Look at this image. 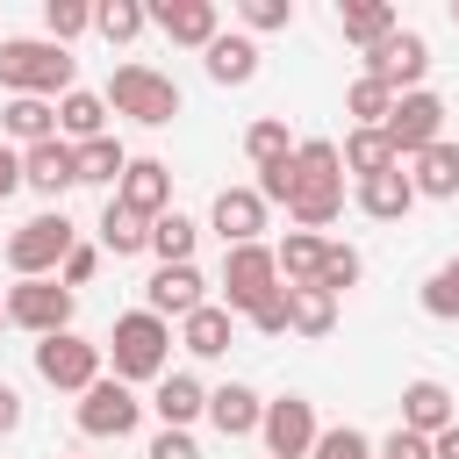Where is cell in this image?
<instances>
[{
  "label": "cell",
  "instance_id": "6da1fadb",
  "mask_svg": "<svg viewBox=\"0 0 459 459\" xmlns=\"http://www.w3.org/2000/svg\"><path fill=\"white\" fill-rule=\"evenodd\" d=\"M294 230H323L344 215V151L330 136L294 143V201H287Z\"/></svg>",
  "mask_w": 459,
  "mask_h": 459
},
{
  "label": "cell",
  "instance_id": "7a4b0ae2",
  "mask_svg": "<svg viewBox=\"0 0 459 459\" xmlns=\"http://www.w3.org/2000/svg\"><path fill=\"white\" fill-rule=\"evenodd\" d=\"M108 359H115V380H165L172 366V323L165 316H151V308H129V316H115V330H108V344H100Z\"/></svg>",
  "mask_w": 459,
  "mask_h": 459
},
{
  "label": "cell",
  "instance_id": "3957f363",
  "mask_svg": "<svg viewBox=\"0 0 459 459\" xmlns=\"http://www.w3.org/2000/svg\"><path fill=\"white\" fill-rule=\"evenodd\" d=\"M72 50L50 43V36H7L0 43V86L7 93H36V100H57L72 93Z\"/></svg>",
  "mask_w": 459,
  "mask_h": 459
},
{
  "label": "cell",
  "instance_id": "277c9868",
  "mask_svg": "<svg viewBox=\"0 0 459 459\" xmlns=\"http://www.w3.org/2000/svg\"><path fill=\"white\" fill-rule=\"evenodd\" d=\"M72 244H79L72 215H65V208H43V215H29V222L7 237V265H14L22 280H57V265L72 258Z\"/></svg>",
  "mask_w": 459,
  "mask_h": 459
},
{
  "label": "cell",
  "instance_id": "5b68a950",
  "mask_svg": "<svg viewBox=\"0 0 459 459\" xmlns=\"http://www.w3.org/2000/svg\"><path fill=\"white\" fill-rule=\"evenodd\" d=\"M108 108L129 115V122H143V129H165V122L179 115V86H172L165 72H151V65H115Z\"/></svg>",
  "mask_w": 459,
  "mask_h": 459
},
{
  "label": "cell",
  "instance_id": "8992f818",
  "mask_svg": "<svg viewBox=\"0 0 459 459\" xmlns=\"http://www.w3.org/2000/svg\"><path fill=\"white\" fill-rule=\"evenodd\" d=\"M280 294V251L273 244H237L222 251V308L230 316H251L258 301Z\"/></svg>",
  "mask_w": 459,
  "mask_h": 459
},
{
  "label": "cell",
  "instance_id": "52a82bcc",
  "mask_svg": "<svg viewBox=\"0 0 459 459\" xmlns=\"http://www.w3.org/2000/svg\"><path fill=\"white\" fill-rule=\"evenodd\" d=\"M100 344L93 337H79V330H57V337H36V373L50 380V387H65V394H86L93 380H100Z\"/></svg>",
  "mask_w": 459,
  "mask_h": 459
},
{
  "label": "cell",
  "instance_id": "ba28073f",
  "mask_svg": "<svg viewBox=\"0 0 459 459\" xmlns=\"http://www.w3.org/2000/svg\"><path fill=\"white\" fill-rule=\"evenodd\" d=\"M380 129H387L394 158H423L430 143H445V100H437L430 86H416V93H394V115H387Z\"/></svg>",
  "mask_w": 459,
  "mask_h": 459
},
{
  "label": "cell",
  "instance_id": "9c48e42d",
  "mask_svg": "<svg viewBox=\"0 0 459 459\" xmlns=\"http://www.w3.org/2000/svg\"><path fill=\"white\" fill-rule=\"evenodd\" d=\"M7 323H22L29 337L72 330V287L65 280H14L7 287Z\"/></svg>",
  "mask_w": 459,
  "mask_h": 459
},
{
  "label": "cell",
  "instance_id": "30bf717a",
  "mask_svg": "<svg viewBox=\"0 0 459 459\" xmlns=\"http://www.w3.org/2000/svg\"><path fill=\"white\" fill-rule=\"evenodd\" d=\"M136 423H143V402H136L129 380L100 373V380L79 394V430H86V437H129Z\"/></svg>",
  "mask_w": 459,
  "mask_h": 459
},
{
  "label": "cell",
  "instance_id": "8fae6325",
  "mask_svg": "<svg viewBox=\"0 0 459 459\" xmlns=\"http://www.w3.org/2000/svg\"><path fill=\"white\" fill-rule=\"evenodd\" d=\"M423 72H430V43H423L416 29H394L387 43L366 50V79H380V86H394V93H416Z\"/></svg>",
  "mask_w": 459,
  "mask_h": 459
},
{
  "label": "cell",
  "instance_id": "7c38bea8",
  "mask_svg": "<svg viewBox=\"0 0 459 459\" xmlns=\"http://www.w3.org/2000/svg\"><path fill=\"white\" fill-rule=\"evenodd\" d=\"M258 437H265V452L273 459H308L316 452V402H301V394H280V402H265V423H258Z\"/></svg>",
  "mask_w": 459,
  "mask_h": 459
},
{
  "label": "cell",
  "instance_id": "4fadbf2b",
  "mask_svg": "<svg viewBox=\"0 0 459 459\" xmlns=\"http://www.w3.org/2000/svg\"><path fill=\"white\" fill-rule=\"evenodd\" d=\"M208 222H215L222 251L258 244V230H265V194H258V186H222V194H215V208H208Z\"/></svg>",
  "mask_w": 459,
  "mask_h": 459
},
{
  "label": "cell",
  "instance_id": "5bb4252c",
  "mask_svg": "<svg viewBox=\"0 0 459 459\" xmlns=\"http://www.w3.org/2000/svg\"><path fill=\"white\" fill-rule=\"evenodd\" d=\"M143 308H151V316H165V323H172V316L186 323L194 308H208V280H201L194 265H158V273H151V287H143Z\"/></svg>",
  "mask_w": 459,
  "mask_h": 459
},
{
  "label": "cell",
  "instance_id": "9a60e30c",
  "mask_svg": "<svg viewBox=\"0 0 459 459\" xmlns=\"http://www.w3.org/2000/svg\"><path fill=\"white\" fill-rule=\"evenodd\" d=\"M115 201H122V208H136L143 222H158V215L172 208V165H165V158H129V172H122Z\"/></svg>",
  "mask_w": 459,
  "mask_h": 459
},
{
  "label": "cell",
  "instance_id": "2e32d148",
  "mask_svg": "<svg viewBox=\"0 0 459 459\" xmlns=\"http://www.w3.org/2000/svg\"><path fill=\"white\" fill-rule=\"evenodd\" d=\"M151 22H158L172 43H186V50H208V43L222 36L215 0H158V7H151Z\"/></svg>",
  "mask_w": 459,
  "mask_h": 459
},
{
  "label": "cell",
  "instance_id": "e0dca14e",
  "mask_svg": "<svg viewBox=\"0 0 459 459\" xmlns=\"http://www.w3.org/2000/svg\"><path fill=\"white\" fill-rule=\"evenodd\" d=\"M22 186H36L43 201H57L65 186H79V151H72L65 136H50V143L22 151Z\"/></svg>",
  "mask_w": 459,
  "mask_h": 459
},
{
  "label": "cell",
  "instance_id": "ac0fdd59",
  "mask_svg": "<svg viewBox=\"0 0 459 459\" xmlns=\"http://www.w3.org/2000/svg\"><path fill=\"white\" fill-rule=\"evenodd\" d=\"M452 423H459V409H452V387H445V380H409V387H402V430L445 437Z\"/></svg>",
  "mask_w": 459,
  "mask_h": 459
},
{
  "label": "cell",
  "instance_id": "d6986e66",
  "mask_svg": "<svg viewBox=\"0 0 459 459\" xmlns=\"http://www.w3.org/2000/svg\"><path fill=\"white\" fill-rule=\"evenodd\" d=\"M208 423H215L222 437H251V430L265 423V402H258L244 380H222V387H208Z\"/></svg>",
  "mask_w": 459,
  "mask_h": 459
},
{
  "label": "cell",
  "instance_id": "ffe728a7",
  "mask_svg": "<svg viewBox=\"0 0 459 459\" xmlns=\"http://www.w3.org/2000/svg\"><path fill=\"white\" fill-rule=\"evenodd\" d=\"M0 129H7L22 151L50 143V136H57V100H36V93H7V108H0Z\"/></svg>",
  "mask_w": 459,
  "mask_h": 459
},
{
  "label": "cell",
  "instance_id": "44dd1931",
  "mask_svg": "<svg viewBox=\"0 0 459 459\" xmlns=\"http://www.w3.org/2000/svg\"><path fill=\"white\" fill-rule=\"evenodd\" d=\"M57 136L79 151V143H93V136H108V93H86V86H72L65 100H57Z\"/></svg>",
  "mask_w": 459,
  "mask_h": 459
},
{
  "label": "cell",
  "instance_id": "7402d4cb",
  "mask_svg": "<svg viewBox=\"0 0 459 459\" xmlns=\"http://www.w3.org/2000/svg\"><path fill=\"white\" fill-rule=\"evenodd\" d=\"M359 208L373 215V222H402L409 208H416V179L394 165V172H373V179H359Z\"/></svg>",
  "mask_w": 459,
  "mask_h": 459
},
{
  "label": "cell",
  "instance_id": "603a6c76",
  "mask_svg": "<svg viewBox=\"0 0 459 459\" xmlns=\"http://www.w3.org/2000/svg\"><path fill=\"white\" fill-rule=\"evenodd\" d=\"M151 409H158V423H165V430H186L194 416H208V387H201L194 373H165V380H158V394H151Z\"/></svg>",
  "mask_w": 459,
  "mask_h": 459
},
{
  "label": "cell",
  "instance_id": "cb8c5ba5",
  "mask_svg": "<svg viewBox=\"0 0 459 459\" xmlns=\"http://www.w3.org/2000/svg\"><path fill=\"white\" fill-rule=\"evenodd\" d=\"M409 179H416V201H452L459 194V143H430L423 158H409Z\"/></svg>",
  "mask_w": 459,
  "mask_h": 459
},
{
  "label": "cell",
  "instance_id": "d4e9b609",
  "mask_svg": "<svg viewBox=\"0 0 459 459\" xmlns=\"http://www.w3.org/2000/svg\"><path fill=\"white\" fill-rule=\"evenodd\" d=\"M201 65H208L215 86H251V79H258V43H251V36H215V43L201 50Z\"/></svg>",
  "mask_w": 459,
  "mask_h": 459
},
{
  "label": "cell",
  "instance_id": "484cf974",
  "mask_svg": "<svg viewBox=\"0 0 459 459\" xmlns=\"http://www.w3.org/2000/svg\"><path fill=\"white\" fill-rule=\"evenodd\" d=\"M337 29H344V43L373 50V43H387L402 22H394V7H387V0H344V7H337Z\"/></svg>",
  "mask_w": 459,
  "mask_h": 459
},
{
  "label": "cell",
  "instance_id": "4316f807",
  "mask_svg": "<svg viewBox=\"0 0 459 459\" xmlns=\"http://www.w3.org/2000/svg\"><path fill=\"white\" fill-rule=\"evenodd\" d=\"M287 330L294 337H330L337 330V294L330 287H287Z\"/></svg>",
  "mask_w": 459,
  "mask_h": 459
},
{
  "label": "cell",
  "instance_id": "83f0119b",
  "mask_svg": "<svg viewBox=\"0 0 459 459\" xmlns=\"http://www.w3.org/2000/svg\"><path fill=\"white\" fill-rule=\"evenodd\" d=\"M100 251H115V258H136V251H151V222H143L136 208H122L115 194H108V208H100Z\"/></svg>",
  "mask_w": 459,
  "mask_h": 459
},
{
  "label": "cell",
  "instance_id": "f1b7e54d",
  "mask_svg": "<svg viewBox=\"0 0 459 459\" xmlns=\"http://www.w3.org/2000/svg\"><path fill=\"white\" fill-rule=\"evenodd\" d=\"M323 251H330V237H316V230H287V237H280V280H287V287H316Z\"/></svg>",
  "mask_w": 459,
  "mask_h": 459
},
{
  "label": "cell",
  "instance_id": "f546056e",
  "mask_svg": "<svg viewBox=\"0 0 459 459\" xmlns=\"http://www.w3.org/2000/svg\"><path fill=\"white\" fill-rule=\"evenodd\" d=\"M194 244H201V222H194V215L165 208V215L151 222V251H158V265H194Z\"/></svg>",
  "mask_w": 459,
  "mask_h": 459
},
{
  "label": "cell",
  "instance_id": "4dcf8cb0",
  "mask_svg": "<svg viewBox=\"0 0 459 459\" xmlns=\"http://www.w3.org/2000/svg\"><path fill=\"white\" fill-rule=\"evenodd\" d=\"M179 344H186L194 359H222V351H230V308H222V301L194 308V316L179 323Z\"/></svg>",
  "mask_w": 459,
  "mask_h": 459
},
{
  "label": "cell",
  "instance_id": "1f68e13d",
  "mask_svg": "<svg viewBox=\"0 0 459 459\" xmlns=\"http://www.w3.org/2000/svg\"><path fill=\"white\" fill-rule=\"evenodd\" d=\"M394 165H402V158H394L387 129H351V136H344V172L373 179V172H394Z\"/></svg>",
  "mask_w": 459,
  "mask_h": 459
},
{
  "label": "cell",
  "instance_id": "d6a6232c",
  "mask_svg": "<svg viewBox=\"0 0 459 459\" xmlns=\"http://www.w3.org/2000/svg\"><path fill=\"white\" fill-rule=\"evenodd\" d=\"M122 172H129V151L115 136L79 143V186H122Z\"/></svg>",
  "mask_w": 459,
  "mask_h": 459
},
{
  "label": "cell",
  "instance_id": "836d02e7",
  "mask_svg": "<svg viewBox=\"0 0 459 459\" xmlns=\"http://www.w3.org/2000/svg\"><path fill=\"white\" fill-rule=\"evenodd\" d=\"M344 115H351L359 129H380V122L394 115V86H380V79H366V72H359V79L344 86Z\"/></svg>",
  "mask_w": 459,
  "mask_h": 459
},
{
  "label": "cell",
  "instance_id": "e575fe53",
  "mask_svg": "<svg viewBox=\"0 0 459 459\" xmlns=\"http://www.w3.org/2000/svg\"><path fill=\"white\" fill-rule=\"evenodd\" d=\"M244 158L265 172V165H280V158H294V136H287V122L280 115H258L251 129H244Z\"/></svg>",
  "mask_w": 459,
  "mask_h": 459
},
{
  "label": "cell",
  "instance_id": "d590c367",
  "mask_svg": "<svg viewBox=\"0 0 459 459\" xmlns=\"http://www.w3.org/2000/svg\"><path fill=\"white\" fill-rule=\"evenodd\" d=\"M93 29H100L108 43H136V36L151 29V7H136V0H108V7H93Z\"/></svg>",
  "mask_w": 459,
  "mask_h": 459
},
{
  "label": "cell",
  "instance_id": "8d00e7d4",
  "mask_svg": "<svg viewBox=\"0 0 459 459\" xmlns=\"http://www.w3.org/2000/svg\"><path fill=\"white\" fill-rule=\"evenodd\" d=\"M423 316H437V323H459V258H445V265L423 280Z\"/></svg>",
  "mask_w": 459,
  "mask_h": 459
},
{
  "label": "cell",
  "instance_id": "74e56055",
  "mask_svg": "<svg viewBox=\"0 0 459 459\" xmlns=\"http://www.w3.org/2000/svg\"><path fill=\"white\" fill-rule=\"evenodd\" d=\"M43 29H50V43H72L93 29V7L86 0H43Z\"/></svg>",
  "mask_w": 459,
  "mask_h": 459
},
{
  "label": "cell",
  "instance_id": "f35d334b",
  "mask_svg": "<svg viewBox=\"0 0 459 459\" xmlns=\"http://www.w3.org/2000/svg\"><path fill=\"white\" fill-rule=\"evenodd\" d=\"M359 273H366V258H359L351 244H330V251H323V273H316V287H330V294L344 301V287H359Z\"/></svg>",
  "mask_w": 459,
  "mask_h": 459
},
{
  "label": "cell",
  "instance_id": "ab89813d",
  "mask_svg": "<svg viewBox=\"0 0 459 459\" xmlns=\"http://www.w3.org/2000/svg\"><path fill=\"white\" fill-rule=\"evenodd\" d=\"M308 459H380V452H373V437H366V430L337 423V430H323V437H316V452H308Z\"/></svg>",
  "mask_w": 459,
  "mask_h": 459
},
{
  "label": "cell",
  "instance_id": "60d3db41",
  "mask_svg": "<svg viewBox=\"0 0 459 459\" xmlns=\"http://www.w3.org/2000/svg\"><path fill=\"white\" fill-rule=\"evenodd\" d=\"M237 14H244V29H287L294 22V0H244Z\"/></svg>",
  "mask_w": 459,
  "mask_h": 459
},
{
  "label": "cell",
  "instance_id": "b9f144b4",
  "mask_svg": "<svg viewBox=\"0 0 459 459\" xmlns=\"http://www.w3.org/2000/svg\"><path fill=\"white\" fill-rule=\"evenodd\" d=\"M93 273H100V251H93V244H72V258L57 265V280H65V287H86Z\"/></svg>",
  "mask_w": 459,
  "mask_h": 459
},
{
  "label": "cell",
  "instance_id": "7bdbcfd3",
  "mask_svg": "<svg viewBox=\"0 0 459 459\" xmlns=\"http://www.w3.org/2000/svg\"><path fill=\"white\" fill-rule=\"evenodd\" d=\"M244 323H251V330H258V337H280V330H287V287H280V294H273V301H258V308H251V316H244Z\"/></svg>",
  "mask_w": 459,
  "mask_h": 459
},
{
  "label": "cell",
  "instance_id": "ee69618b",
  "mask_svg": "<svg viewBox=\"0 0 459 459\" xmlns=\"http://www.w3.org/2000/svg\"><path fill=\"white\" fill-rule=\"evenodd\" d=\"M380 459H437V452H430V437H416V430H402V423H394V430H387V445H380Z\"/></svg>",
  "mask_w": 459,
  "mask_h": 459
},
{
  "label": "cell",
  "instance_id": "f6af8a7d",
  "mask_svg": "<svg viewBox=\"0 0 459 459\" xmlns=\"http://www.w3.org/2000/svg\"><path fill=\"white\" fill-rule=\"evenodd\" d=\"M143 459H201V445H194V437H186V430H158V437H151V452H143Z\"/></svg>",
  "mask_w": 459,
  "mask_h": 459
},
{
  "label": "cell",
  "instance_id": "bcb514c9",
  "mask_svg": "<svg viewBox=\"0 0 459 459\" xmlns=\"http://www.w3.org/2000/svg\"><path fill=\"white\" fill-rule=\"evenodd\" d=\"M14 430H22V394L0 380V437H14Z\"/></svg>",
  "mask_w": 459,
  "mask_h": 459
},
{
  "label": "cell",
  "instance_id": "7dc6e473",
  "mask_svg": "<svg viewBox=\"0 0 459 459\" xmlns=\"http://www.w3.org/2000/svg\"><path fill=\"white\" fill-rule=\"evenodd\" d=\"M14 186H22V151H7V143H0V201H7Z\"/></svg>",
  "mask_w": 459,
  "mask_h": 459
},
{
  "label": "cell",
  "instance_id": "c3c4849f",
  "mask_svg": "<svg viewBox=\"0 0 459 459\" xmlns=\"http://www.w3.org/2000/svg\"><path fill=\"white\" fill-rule=\"evenodd\" d=\"M430 452H437V459H459V423H452L445 437H430Z\"/></svg>",
  "mask_w": 459,
  "mask_h": 459
},
{
  "label": "cell",
  "instance_id": "681fc988",
  "mask_svg": "<svg viewBox=\"0 0 459 459\" xmlns=\"http://www.w3.org/2000/svg\"><path fill=\"white\" fill-rule=\"evenodd\" d=\"M0 323H7V301H0Z\"/></svg>",
  "mask_w": 459,
  "mask_h": 459
},
{
  "label": "cell",
  "instance_id": "f907efd6",
  "mask_svg": "<svg viewBox=\"0 0 459 459\" xmlns=\"http://www.w3.org/2000/svg\"><path fill=\"white\" fill-rule=\"evenodd\" d=\"M452 22H459V7H452Z\"/></svg>",
  "mask_w": 459,
  "mask_h": 459
},
{
  "label": "cell",
  "instance_id": "816d5d0a",
  "mask_svg": "<svg viewBox=\"0 0 459 459\" xmlns=\"http://www.w3.org/2000/svg\"><path fill=\"white\" fill-rule=\"evenodd\" d=\"M65 459H72V452H65Z\"/></svg>",
  "mask_w": 459,
  "mask_h": 459
}]
</instances>
